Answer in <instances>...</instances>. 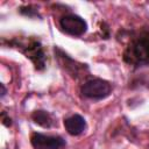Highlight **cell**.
<instances>
[{
    "instance_id": "cell-1",
    "label": "cell",
    "mask_w": 149,
    "mask_h": 149,
    "mask_svg": "<svg viewBox=\"0 0 149 149\" xmlns=\"http://www.w3.org/2000/svg\"><path fill=\"white\" fill-rule=\"evenodd\" d=\"M123 61L134 68L149 66V29H143L130 38L123 51Z\"/></svg>"
},
{
    "instance_id": "cell-2",
    "label": "cell",
    "mask_w": 149,
    "mask_h": 149,
    "mask_svg": "<svg viewBox=\"0 0 149 149\" xmlns=\"http://www.w3.org/2000/svg\"><path fill=\"white\" fill-rule=\"evenodd\" d=\"M8 45L17 48L27 58L31 61L35 69L37 71H42L45 69L47 65V54L44 48L38 38L28 37V40H17L13 38L8 42Z\"/></svg>"
},
{
    "instance_id": "cell-3",
    "label": "cell",
    "mask_w": 149,
    "mask_h": 149,
    "mask_svg": "<svg viewBox=\"0 0 149 149\" xmlns=\"http://www.w3.org/2000/svg\"><path fill=\"white\" fill-rule=\"evenodd\" d=\"M80 92L83 97L94 101H99L109 97V94L112 93V85L105 79L91 78L81 85Z\"/></svg>"
},
{
    "instance_id": "cell-4",
    "label": "cell",
    "mask_w": 149,
    "mask_h": 149,
    "mask_svg": "<svg viewBox=\"0 0 149 149\" xmlns=\"http://www.w3.org/2000/svg\"><path fill=\"white\" fill-rule=\"evenodd\" d=\"M59 27L63 33L73 37H79L86 33L87 22L77 14H66L59 20Z\"/></svg>"
},
{
    "instance_id": "cell-5",
    "label": "cell",
    "mask_w": 149,
    "mask_h": 149,
    "mask_svg": "<svg viewBox=\"0 0 149 149\" xmlns=\"http://www.w3.org/2000/svg\"><path fill=\"white\" fill-rule=\"evenodd\" d=\"M30 142L35 149H61L66 144L65 140L59 135H47L42 133H33Z\"/></svg>"
},
{
    "instance_id": "cell-6",
    "label": "cell",
    "mask_w": 149,
    "mask_h": 149,
    "mask_svg": "<svg viewBox=\"0 0 149 149\" xmlns=\"http://www.w3.org/2000/svg\"><path fill=\"white\" fill-rule=\"evenodd\" d=\"M64 127H65V130L70 135L78 136L85 132L86 120L80 114H72L69 118L64 119Z\"/></svg>"
},
{
    "instance_id": "cell-7",
    "label": "cell",
    "mask_w": 149,
    "mask_h": 149,
    "mask_svg": "<svg viewBox=\"0 0 149 149\" xmlns=\"http://www.w3.org/2000/svg\"><path fill=\"white\" fill-rule=\"evenodd\" d=\"M31 119L36 125H38V126H41L43 128H51L56 123L54 116L49 112L43 111V109L34 111L33 114H31Z\"/></svg>"
},
{
    "instance_id": "cell-8",
    "label": "cell",
    "mask_w": 149,
    "mask_h": 149,
    "mask_svg": "<svg viewBox=\"0 0 149 149\" xmlns=\"http://www.w3.org/2000/svg\"><path fill=\"white\" fill-rule=\"evenodd\" d=\"M20 13L23 14V15H27V16H29V17H36V16L41 17L40 14H38V10L35 9V8H34L33 6H30V5L20 7Z\"/></svg>"
},
{
    "instance_id": "cell-9",
    "label": "cell",
    "mask_w": 149,
    "mask_h": 149,
    "mask_svg": "<svg viewBox=\"0 0 149 149\" xmlns=\"http://www.w3.org/2000/svg\"><path fill=\"white\" fill-rule=\"evenodd\" d=\"M2 123H3L6 127H9V126L12 125L10 118H6V112H2Z\"/></svg>"
},
{
    "instance_id": "cell-10",
    "label": "cell",
    "mask_w": 149,
    "mask_h": 149,
    "mask_svg": "<svg viewBox=\"0 0 149 149\" xmlns=\"http://www.w3.org/2000/svg\"><path fill=\"white\" fill-rule=\"evenodd\" d=\"M0 87H1V98H3L7 91H6V87H5V85H3V84H0Z\"/></svg>"
}]
</instances>
